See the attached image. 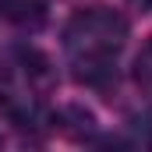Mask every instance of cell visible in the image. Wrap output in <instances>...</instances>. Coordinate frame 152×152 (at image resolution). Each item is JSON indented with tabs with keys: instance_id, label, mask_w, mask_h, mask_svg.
Instances as JSON below:
<instances>
[{
	"instance_id": "1",
	"label": "cell",
	"mask_w": 152,
	"mask_h": 152,
	"mask_svg": "<svg viewBox=\"0 0 152 152\" xmlns=\"http://www.w3.org/2000/svg\"><path fill=\"white\" fill-rule=\"evenodd\" d=\"M124 42H127V21L110 7H85L64 28V53L75 75L85 81L110 75Z\"/></svg>"
},
{
	"instance_id": "2",
	"label": "cell",
	"mask_w": 152,
	"mask_h": 152,
	"mask_svg": "<svg viewBox=\"0 0 152 152\" xmlns=\"http://www.w3.org/2000/svg\"><path fill=\"white\" fill-rule=\"evenodd\" d=\"M0 18H7L18 28H39L46 21L42 0H0Z\"/></svg>"
},
{
	"instance_id": "3",
	"label": "cell",
	"mask_w": 152,
	"mask_h": 152,
	"mask_svg": "<svg viewBox=\"0 0 152 152\" xmlns=\"http://www.w3.org/2000/svg\"><path fill=\"white\" fill-rule=\"evenodd\" d=\"M134 81H138L142 88H152V39L142 46V53H138V60H134Z\"/></svg>"
},
{
	"instance_id": "4",
	"label": "cell",
	"mask_w": 152,
	"mask_h": 152,
	"mask_svg": "<svg viewBox=\"0 0 152 152\" xmlns=\"http://www.w3.org/2000/svg\"><path fill=\"white\" fill-rule=\"evenodd\" d=\"M131 4H134V7H142V11H145V7H152V0H131Z\"/></svg>"
}]
</instances>
